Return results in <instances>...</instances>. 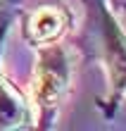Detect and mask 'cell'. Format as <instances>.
<instances>
[{"mask_svg":"<svg viewBox=\"0 0 126 131\" xmlns=\"http://www.w3.org/2000/svg\"><path fill=\"white\" fill-rule=\"evenodd\" d=\"M29 117L26 98L12 86L0 72V129H17L24 126Z\"/></svg>","mask_w":126,"mask_h":131,"instance_id":"cell-4","label":"cell"},{"mask_svg":"<svg viewBox=\"0 0 126 131\" xmlns=\"http://www.w3.org/2000/svg\"><path fill=\"white\" fill-rule=\"evenodd\" d=\"M72 50L62 41L41 45L29 79V112L38 129H50L57 122L60 107L64 105L72 88Z\"/></svg>","mask_w":126,"mask_h":131,"instance_id":"cell-1","label":"cell"},{"mask_svg":"<svg viewBox=\"0 0 126 131\" xmlns=\"http://www.w3.org/2000/svg\"><path fill=\"white\" fill-rule=\"evenodd\" d=\"M72 21H74V14L64 3H43L24 14L21 34H24V41L29 45L41 48V45L62 41L72 29Z\"/></svg>","mask_w":126,"mask_h":131,"instance_id":"cell-3","label":"cell"},{"mask_svg":"<svg viewBox=\"0 0 126 131\" xmlns=\"http://www.w3.org/2000/svg\"><path fill=\"white\" fill-rule=\"evenodd\" d=\"M98 36H100V52L109 76V100L119 103L126 95V34L117 24L112 12L105 3L98 0Z\"/></svg>","mask_w":126,"mask_h":131,"instance_id":"cell-2","label":"cell"}]
</instances>
